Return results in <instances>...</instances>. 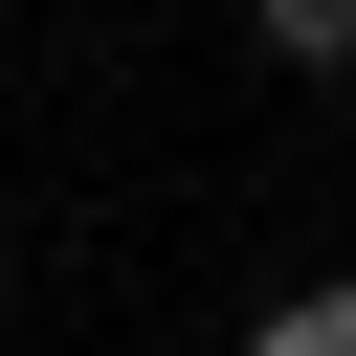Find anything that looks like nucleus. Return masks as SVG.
Masks as SVG:
<instances>
[{
  "instance_id": "f257e3e1",
  "label": "nucleus",
  "mask_w": 356,
  "mask_h": 356,
  "mask_svg": "<svg viewBox=\"0 0 356 356\" xmlns=\"http://www.w3.org/2000/svg\"><path fill=\"white\" fill-rule=\"evenodd\" d=\"M267 22V67H356V0H245Z\"/></svg>"
},
{
  "instance_id": "f03ea898",
  "label": "nucleus",
  "mask_w": 356,
  "mask_h": 356,
  "mask_svg": "<svg viewBox=\"0 0 356 356\" xmlns=\"http://www.w3.org/2000/svg\"><path fill=\"white\" fill-rule=\"evenodd\" d=\"M245 356H356V289H289V312H267Z\"/></svg>"
}]
</instances>
